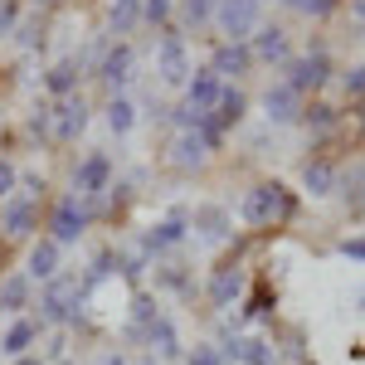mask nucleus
I'll return each instance as SVG.
<instances>
[{
  "mask_svg": "<svg viewBox=\"0 0 365 365\" xmlns=\"http://www.w3.org/2000/svg\"><path fill=\"white\" fill-rule=\"evenodd\" d=\"M88 365H132V361H127L122 351H103V356H93Z\"/></svg>",
  "mask_w": 365,
  "mask_h": 365,
  "instance_id": "4c0bfd02",
  "label": "nucleus"
},
{
  "mask_svg": "<svg viewBox=\"0 0 365 365\" xmlns=\"http://www.w3.org/2000/svg\"><path fill=\"white\" fill-rule=\"evenodd\" d=\"M336 175H341V170L331 166L327 156H312V161H302V190H307L312 200L336 195Z\"/></svg>",
  "mask_w": 365,
  "mask_h": 365,
  "instance_id": "5701e85b",
  "label": "nucleus"
},
{
  "mask_svg": "<svg viewBox=\"0 0 365 365\" xmlns=\"http://www.w3.org/2000/svg\"><path fill=\"white\" fill-rule=\"evenodd\" d=\"M185 239H190V210H170L166 220H156L151 229H141L137 253L146 258V263H161V258H166V253H175Z\"/></svg>",
  "mask_w": 365,
  "mask_h": 365,
  "instance_id": "20e7f679",
  "label": "nucleus"
},
{
  "mask_svg": "<svg viewBox=\"0 0 365 365\" xmlns=\"http://www.w3.org/2000/svg\"><path fill=\"white\" fill-rule=\"evenodd\" d=\"M141 20V0H113L108 5V25H113V34H132Z\"/></svg>",
  "mask_w": 365,
  "mask_h": 365,
  "instance_id": "bb28decb",
  "label": "nucleus"
},
{
  "mask_svg": "<svg viewBox=\"0 0 365 365\" xmlns=\"http://www.w3.org/2000/svg\"><path fill=\"white\" fill-rule=\"evenodd\" d=\"M34 307H39V322H44L49 331H68V327H78V317H83V307H88V292H83L78 268H63L54 282H44Z\"/></svg>",
  "mask_w": 365,
  "mask_h": 365,
  "instance_id": "f257e3e1",
  "label": "nucleus"
},
{
  "mask_svg": "<svg viewBox=\"0 0 365 365\" xmlns=\"http://www.w3.org/2000/svg\"><path fill=\"white\" fill-rule=\"evenodd\" d=\"M0 239H10V244H34V239H39V200L10 195L0 205Z\"/></svg>",
  "mask_w": 365,
  "mask_h": 365,
  "instance_id": "0eeeda50",
  "label": "nucleus"
},
{
  "mask_svg": "<svg viewBox=\"0 0 365 365\" xmlns=\"http://www.w3.org/2000/svg\"><path fill=\"white\" fill-rule=\"evenodd\" d=\"M156 273H151V292L156 297H175V302H195L200 282H195V268L190 263H180V258H161V263H151Z\"/></svg>",
  "mask_w": 365,
  "mask_h": 365,
  "instance_id": "f8f14e48",
  "label": "nucleus"
},
{
  "mask_svg": "<svg viewBox=\"0 0 365 365\" xmlns=\"http://www.w3.org/2000/svg\"><path fill=\"white\" fill-rule=\"evenodd\" d=\"M15 15H20V0H0V34L15 29Z\"/></svg>",
  "mask_w": 365,
  "mask_h": 365,
  "instance_id": "e433bc0d",
  "label": "nucleus"
},
{
  "mask_svg": "<svg viewBox=\"0 0 365 365\" xmlns=\"http://www.w3.org/2000/svg\"><path fill=\"white\" fill-rule=\"evenodd\" d=\"M263 117L273 127H287V122H302V93H292L287 83H273L263 93Z\"/></svg>",
  "mask_w": 365,
  "mask_h": 365,
  "instance_id": "aec40b11",
  "label": "nucleus"
},
{
  "mask_svg": "<svg viewBox=\"0 0 365 365\" xmlns=\"http://www.w3.org/2000/svg\"><path fill=\"white\" fill-rule=\"evenodd\" d=\"M185 365H229V361H225V351H220V341H195L185 351Z\"/></svg>",
  "mask_w": 365,
  "mask_h": 365,
  "instance_id": "c85d7f7f",
  "label": "nucleus"
},
{
  "mask_svg": "<svg viewBox=\"0 0 365 365\" xmlns=\"http://www.w3.org/2000/svg\"><path fill=\"white\" fill-rule=\"evenodd\" d=\"M93 210H88V200H78L73 190L68 195H58L54 205H49V220H44V229H49V239H54L58 249H68V244H78L88 229H93Z\"/></svg>",
  "mask_w": 365,
  "mask_h": 365,
  "instance_id": "7ed1b4c3",
  "label": "nucleus"
},
{
  "mask_svg": "<svg viewBox=\"0 0 365 365\" xmlns=\"http://www.w3.org/2000/svg\"><path fill=\"white\" fill-rule=\"evenodd\" d=\"M282 83L292 88V93H322V88L331 83V54L327 49H307V54L287 58V78Z\"/></svg>",
  "mask_w": 365,
  "mask_h": 365,
  "instance_id": "1a4fd4ad",
  "label": "nucleus"
},
{
  "mask_svg": "<svg viewBox=\"0 0 365 365\" xmlns=\"http://www.w3.org/2000/svg\"><path fill=\"white\" fill-rule=\"evenodd\" d=\"M34 307V282L15 268V273H0V317H25Z\"/></svg>",
  "mask_w": 365,
  "mask_h": 365,
  "instance_id": "6ab92c4d",
  "label": "nucleus"
},
{
  "mask_svg": "<svg viewBox=\"0 0 365 365\" xmlns=\"http://www.w3.org/2000/svg\"><path fill=\"white\" fill-rule=\"evenodd\" d=\"M244 292H249V273L239 268V263H225V268H215L210 282L200 287V297L210 302V312H229L244 302Z\"/></svg>",
  "mask_w": 365,
  "mask_h": 365,
  "instance_id": "6e6552de",
  "label": "nucleus"
},
{
  "mask_svg": "<svg viewBox=\"0 0 365 365\" xmlns=\"http://www.w3.org/2000/svg\"><path fill=\"white\" fill-rule=\"evenodd\" d=\"M220 98H225V83H220L210 68L190 73V83H185V108H190L195 117H205V122H210V113L220 108Z\"/></svg>",
  "mask_w": 365,
  "mask_h": 365,
  "instance_id": "dca6fc26",
  "label": "nucleus"
},
{
  "mask_svg": "<svg viewBox=\"0 0 365 365\" xmlns=\"http://www.w3.org/2000/svg\"><path fill=\"white\" fill-rule=\"evenodd\" d=\"M239 220L249 229L292 225V220H297V195H292L282 180H258V185H249L244 200H239Z\"/></svg>",
  "mask_w": 365,
  "mask_h": 365,
  "instance_id": "f03ea898",
  "label": "nucleus"
},
{
  "mask_svg": "<svg viewBox=\"0 0 365 365\" xmlns=\"http://www.w3.org/2000/svg\"><path fill=\"white\" fill-rule=\"evenodd\" d=\"M44 88H49L54 98H73V88H78V63H73V58H58L54 68L44 73Z\"/></svg>",
  "mask_w": 365,
  "mask_h": 365,
  "instance_id": "a878e982",
  "label": "nucleus"
},
{
  "mask_svg": "<svg viewBox=\"0 0 365 365\" xmlns=\"http://www.w3.org/2000/svg\"><path fill=\"white\" fill-rule=\"evenodd\" d=\"M63 268H68V263H63V249H58L49 234H39V239L25 249V268H20V273H25L34 287H44V282H54Z\"/></svg>",
  "mask_w": 365,
  "mask_h": 365,
  "instance_id": "ddd939ff",
  "label": "nucleus"
},
{
  "mask_svg": "<svg viewBox=\"0 0 365 365\" xmlns=\"http://www.w3.org/2000/svg\"><path fill=\"white\" fill-rule=\"evenodd\" d=\"M258 15H263V0H220L215 5V25L225 34V44H249L258 34Z\"/></svg>",
  "mask_w": 365,
  "mask_h": 365,
  "instance_id": "423d86ee",
  "label": "nucleus"
},
{
  "mask_svg": "<svg viewBox=\"0 0 365 365\" xmlns=\"http://www.w3.org/2000/svg\"><path fill=\"white\" fill-rule=\"evenodd\" d=\"M10 195H20V166L0 156V205H5Z\"/></svg>",
  "mask_w": 365,
  "mask_h": 365,
  "instance_id": "2f4dec72",
  "label": "nucleus"
},
{
  "mask_svg": "<svg viewBox=\"0 0 365 365\" xmlns=\"http://www.w3.org/2000/svg\"><path fill=\"white\" fill-rule=\"evenodd\" d=\"M336 190H341V200H346L351 210H365V161H356L351 170H341Z\"/></svg>",
  "mask_w": 365,
  "mask_h": 365,
  "instance_id": "393cba45",
  "label": "nucleus"
},
{
  "mask_svg": "<svg viewBox=\"0 0 365 365\" xmlns=\"http://www.w3.org/2000/svg\"><path fill=\"white\" fill-rule=\"evenodd\" d=\"M83 127H88V103L83 98H58V108H54V141H78L83 137Z\"/></svg>",
  "mask_w": 365,
  "mask_h": 365,
  "instance_id": "412c9836",
  "label": "nucleus"
},
{
  "mask_svg": "<svg viewBox=\"0 0 365 365\" xmlns=\"http://www.w3.org/2000/svg\"><path fill=\"white\" fill-rule=\"evenodd\" d=\"M341 83H346V93H351V98H365V63H356Z\"/></svg>",
  "mask_w": 365,
  "mask_h": 365,
  "instance_id": "c9c22d12",
  "label": "nucleus"
},
{
  "mask_svg": "<svg viewBox=\"0 0 365 365\" xmlns=\"http://www.w3.org/2000/svg\"><path fill=\"white\" fill-rule=\"evenodd\" d=\"M132 365H161V361H156V356H146V351H141V356H137V361H132Z\"/></svg>",
  "mask_w": 365,
  "mask_h": 365,
  "instance_id": "ea45409f",
  "label": "nucleus"
},
{
  "mask_svg": "<svg viewBox=\"0 0 365 365\" xmlns=\"http://www.w3.org/2000/svg\"><path fill=\"white\" fill-rule=\"evenodd\" d=\"M249 49H253V63H287L292 58V39H287L282 25H258Z\"/></svg>",
  "mask_w": 365,
  "mask_h": 365,
  "instance_id": "a211bd4d",
  "label": "nucleus"
},
{
  "mask_svg": "<svg viewBox=\"0 0 365 365\" xmlns=\"http://www.w3.org/2000/svg\"><path fill=\"white\" fill-rule=\"evenodd\" d=\"M0 365H5V361H0Z\"/></svg>",
  "mask_w": 365,
  "mask_h": 365,
  "instance_id": "79ce46f5",
  "label": "nucleus"
},
{
  "mask_svg": "<svg viewBox=\"0 0 365 365\" xmlns=\"http://www.w3.org/2000/svg\"><path fill=\"white\" fill-rule=\"evenodd\" d=\"M302 122H307L312 132H331V127H336V108H327V103H312V108H302Z\"/></svg>",
  "mask_w": 365,
  "mask_h": 365,
  "instance_id": "7c9ffc66",
  "label": "nucleus"
},
{
  "mask_svg": "<svg viewBox=\"0 0 365 365\" xmlns=\"http://www.w3.org/2000/svg\"><path fill=\"white\" fill-rule=\"evenodd\" d=\"M249 68H253V49H249V44H220L215 58H210V73H215L220 83H225L229 73L239 78V73H249Z\"/></svg>",
  "mask_w": 365,
  "mask_h": 365,
  "instance_id": "b1692460",
  "label": "nucleus"
},
{
  "mask_svg": "<svg viewBox=\"0 0 365 365\" xmlns=\"http://www.w3.org/2000/svg\"><path fill=\"white\" fill-rule=\"evenodd\" d=\"M113 190V156L108 151H88L83 161L73 166V195L88 200L93 215H103V195Z\"/></svg>",
  "mask_w": 365,
  "mask_h": 365,
  "instance_id": "39448f33",
  "label": "nucleus"
},
{
  "mask_svg": "<svg viewBox=\"0 0 365 365\" xmlns=\"http://www.w3.org/2000/svg\"><path fill=\"white\" fill-rule=\"evenodd\" d=\"M210 161V141L205 132H180V137L170 141V166L175 170H200Z\"/></svg>",
  "mask_w": 365,
  "mask_h": 365,
  "instance_id": "4be33fe9",
  "label": "nucleus"
},
{
  "mask_svg": "<svg viewBox=\"0 0 365 365\" xmlns=\"http://www.w3.org/2000/svg\"><path fill=\"white\" fill-rule=\"evenodd\" d=\"M287 5H292L297 15H331L341 0H287Z\"/></svg>",
  "mask_w": 365,
  "mask_h": 365,
  "instance_id": "72a5a7b5",
  "label": "nucleus"
},
{
  "mask_svg": "<svg viewBox=\"0 0 365 365\" xmlns=\"http://www.w3.org/2000/svg\"><path fill=\"white\" fill-rule=\"evenodd\" d=\"M39 5H68V0H39Z\"/></svg>",
  "mask_w": 365,
  "mask_h": 365,
  "instance_id": "a19ab883",
  "label": "nucleus"
},
{
  "mask_svg": "<svg viewBox=\"0 0 365 365\" xmlns=\"http://www.w3.org/2000/svg\"><path fill=\"white\" fill-rule=\"evenodd\" d=\"M146 356H156L161 365L170 361H185V341H180V327H175V317H156V327L146 331Z\"/></svg>",
  "mask_w": 365,
  "mask_h": 365,
  "instance_id": "2eb2a0df",
  "label": "nucleus"
},
{
  "mask_svg": "<svg viewBox=\"0 0 365 365\" xmlns=\"http://www.w3.org/2000/svg\"><path fill=\"white\" fill-rule=\"evenodd\" d=\"M336 253H341V258H351V263H365V234H351V239H341Z\"/></svg>",
  "mask_w": 365,
  "mask_h": 365,
  "instance_id": "f704fd0d",
  "label": "nucleus"
},
{
  "mask_svg": "<svg viewBox=\"0 0 365 365\" xmlns=\"http://www.w3.org/2000/svg\"><path fill=\"white\" fill-rule=\"evenodd\" d=\"M49 336V327L39 322V317H10L5 322V331H0V361H20V356H34L39 351V341Z\"/></svg>",
  "mask_w": 365,
  "mask_h": 365,
  "instance_id": "9b49d317",
  "label": "nucleus"
},
{
  "mask_svg": "<svg viewBox=\"0 0 365 365\" xmlns=\"http://www.w3.org/2000/svg\"><path fill=\"white\" fill-rule=\"evenodd\" d=\"M132 68H137V54H132V44L122 39V44H113V49L103 54V63H98V78L113 88V98H117L122 88L132 83Z\"/></svg>",
  "mask_w": 365,
  "mask_h": 365,
  "instance_id": "f3484780",
  "label": "nucleus"
},
{
  "mask_svg": "<svg viewBox=\"0 0 365 365\" xmlns=\"http://www.w3.org/2000/svg\"><path fill=\"white\" fill-rule=\"evenodd\" d=\"M190 229H195V239L205 244V249H225L229 239H234V210L205 200V205L190 210Z\"/></svg>",
  "mask_w": 365,
  "mask_h": 365,
  "instance_id": "9d476101",
  "label": "nucleus"
},
{
  "mask_svg": "<svg viewBox=\"0 0 365 365\" xmlns=\"http://www.w3.org/2000/svg\"><path fill=\"white\" fill-rule=\"evenodd\" d=\"M215 5H220V0H180V20L190 29H200L205 20H215Z\"/></svg>",
  "mask_w": 365,
  "mask_h": 365,
  "instance_id": "c756f323",
  "label": "nucleus"
},
{
  "mask_svg": "<svg viewBox=\"0 0 365 365\" xmlns=\"http://www.w3.org/2000/svg\"><path fill=\"white\" fill-rule=\"evenodd\" d=\"M351 15H356V20H365V0H351Z\"/></svg>",
  "mask_w": 365,
  "mask_h": 365,
  "instance_id": "58836bf2",
  "label": "nucleus"
},
{
  "mask_svg": "<svg viewBox=\"0 0 365 365\" xmlns=\"http://www.w3.org/2000/svg\"><path fill=\"white\" fill-rule=\"evenodd\" d=\"M190 49H185V39L180 34H166L161 44H156V78L166 88H185L190 83Z\"/></svg>",
  "mask_w": 365,
  "mask_h": 365,
  "instance_id": "4468645a",
  "label": "nucleus"
},
{
  "mask_svg": "<svg viewBox=\"0 0 365 365\" xmlns=\"http://www.w3.org/2000/svg\"><path fill=\"white\" fill-rule=\"evenodd\" d=\"M141 20H146V25H166L170 20V0H141Z\"/></svg>",
  "mask_w": 365,
  "mask_h": 365,
  "instance_id": "473e14b6",
  "label": "nucleus"
},
{
  "mask_svg": "<svg viewBox=\"0 0 365 365\" xmlns=\"http://www.w3.org/2000/svg\"><path fill=\"white\" fill-rule=\"evenodd\" d=\"M103 113H108V127H113L117 137H127V132L137 127V108H132V98H122V93H117V98L108 103V108H103Z\"/></svg>",
  "mask_w": 365,
  "mask_h": 365,
  "instance_id": "cd10ccee",
  "label": "nucleus"
}]
</instances>
